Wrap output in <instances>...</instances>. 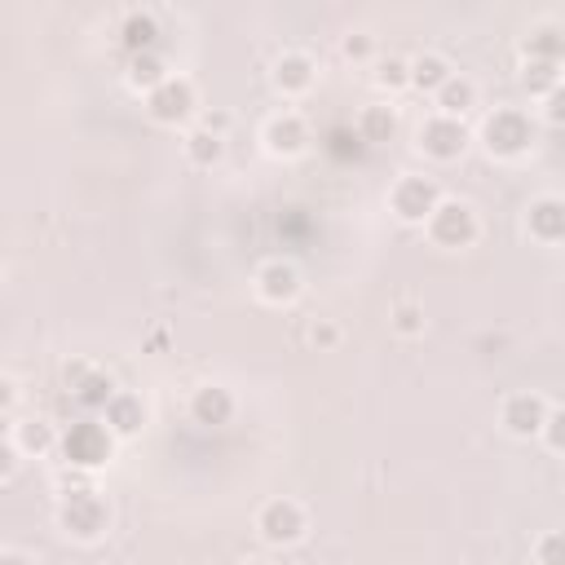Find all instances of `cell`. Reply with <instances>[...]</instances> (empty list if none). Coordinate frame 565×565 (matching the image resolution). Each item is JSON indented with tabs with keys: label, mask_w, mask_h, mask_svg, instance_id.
<instances>
[{
	"label": "cell",
	"mask_w": 565,
	"mask_h": 565,
	"mask_svg": "<svg viewBox=\"0 0 565 565\" xmlns=\"http://www.w3.org/2000/svg\"><path fill=\"white\" fill-rule=\"evenodd\" d=\"M481 141H486V150H490L494 159H516V154H525L530 141H534V124H530L516 106H499L494 115H486Z\"/></svg>",
	"instance_id": "obj_1"
},
{
	"label": "cell",
	"mask_w": 565,
	"mask_h": 565,
	"mask_svg": "<svg viewBox=\"0 0 565 565\" xmlns=\"http://www.w3.org/2000/svg\"><path fill=\"white\" fill-rule=\"evenodd\" d=\"M106 521H110V512H106V499H102L97 490L62 494V508H57V525H62L71 539H79V543H93V539H102V534H106Z\"/></svg>",
	"instance_id": "obj_2"
},
{
	"label": "cell",
	"mask_w": 565,
	"mask_h": 565,
	"mask_svg": "<svg viewBox=\"0 0 565 565\" xmlns=\"http://www.w3.org/2000/svg\"><path fill=\"white\" fill-rule=\"evenodd\" d=\"M57 446H62V455H66L71 468H102V463L110 459L115 433H110L106 424H97V419H79V424H71V428L62 433Z\"/></svg>",
	"instance_id": "obj_3"
},
{
	"label": "cell",
	"mask_w": 565,
	"mask_h": 565,
	"mask_svg": "<svg viewBox=\"0 0 565 565\" xmlns=\"http://www.w3.org/2000/svg\"><path fill=\"white\" fill-rule=\"evenodd\" d=\"M428 238L437 247H472L477 243V212L463 199H441L428 216Z\"/></svg>",
	"instance_id": "obj_4"
},
{
	"label": "cell",
	"mask_w": 565,
	"mask_h": 565,
	"mask_svg": "<svg viewBox=\"0 0 565 565\" xmlns=\"http://www.w3.org/2000/svg\"><path fill=\"white\" fill-rule=\"evenodd\" d=\"M437 203H441L437 181H433V177H419V172L402 177V181L388 190V207L397 212V221H411V225L428 221V216L437 212Z\"/></svg>",
	"instance_id": "obj_5"
},
{
	"label": "cell",
	"mask_w": 565,
	"mask_h": 565,
	"mask_svg": "<svg viewBox=\"0 0 565 565\" xmlns=\"http://www.w3.org/2000/svg\"><path fill=\"white\" fill-rule=\"evenodd\" d=\"M256 530H260L265 543L287 547V543H296L305 534V508L296 499H269L260 508V516H256Z\"/></svg>",
	"instance_id": "obj_6"
},
{
	"label": "cell",
	"mask_w": 565,
	"mask_h": 565,
	"mask_svg": "<svg viewBox=\"0 0 565 565\" xmlns=\"http://www.w3.org/2000/svg\"><path fill=\"white\" fill-rule=\"evenodd\" d=\"M146 110L154 124H181L194 110V84L181 75H168L154 93H146Z\"/></svg>",
	"instance_id": "obj_7"
},
{
	"label": "cell",
	"mask_w": 565,
	"mask_h": 565,
	"mask_svg": "<svg viewBox=\"0 0 565 565\" xmlns=\"http://www.w3.org/2000/svg\"><path fill=\"white\" fill-rule=\"evenodd\" d=\"M419 150H424L428 159L450 163V159H459V154L468 150V128H463L459 119L433 115V119H424V124H419Z\"/></svg>",
	"instance_id": "obj_8"
},
{
	"label": "cell",
	"mask_w": 565,
	"mask_h": 565,
	"mask_svg": "<svg viewBox=\"0 0 565 565\" xmlns=\"http://www.w3.org/2000/svg\"><path fill=\"white\" fill-rule=\"evenodd\" d=\"M66 384H71V397L84 406V411H106L115 402V380L88 362H75L66 366Z\"/></svg>",
	"instance_id": "obj_9"
},
{
	"label": "cell",
	"mask_w": 565,
	"mask_h": 565,
	"mask_svg": "<svg viewBox=\"0 0 565 565\" xmlns=\"http://www.w3.org/2000/svg\"><path fill=\"white\" fill-rule=\"evenodd\" d=\"M499 419H503V428H508L512 437H539L543 424H547V402H543L539 393H512V397L503 402Z\"/></svg>",
	"instance_id": "obj_10"
},
{
	"label": "cell",
	"mask_w": 565,
	"mask_h": 565,
	"mask_svg": "<svg viewBox=\"0 0 565 565\" xmlns=\"http://www.w3.org/2000/svg\"><path fill=\"white\" fill-rule=\"evenodd\" d=\"M256 296L265 305H291L300 296V269L291 260H265L256 269Z\"/></svg>",
	"instance_id": "obj_11"
},
{
	"label": "cell",
	"mask_w": 565,
	"mask_h": 565,
	"mask_svg": "<svg viewBox=\"0 0 565 565\" xmlns=\"http://www.w3.org/2000/svg\"><path fill=\"white\" fill-rule=\"evenodd\" d=\"M309 146V128H305V119L300 115H274L269 124H265V150L269 154H278V159H291V154H300Z\"/></svg>",
	"instance_id": "obj_12"
},
{
	"label": "cell",
	"mask_w": 565,
	"mask_h": 565,
	"mask_svg": "<svg viewBox=\"0 0 565 565\" xmlns=\"http://www.w3.org/2000/svg\"><path fill=\"white\" fill-rule=\"evenodd\" d=\"M190 415H194V424H203V428H221V424L234 419V393H230L225 384H203V388H194V397H190Z\"/></svg>",
	"instance_id": "obj_13"
},
{
	"label": "cell",
	"mask_w": 565,
	"mask_h": 565,
	"mask_svg": "<svg viewBox=\"0 0 565 565\" xmlns=\"http://www.w3.org/2000/svg\"><path fill=\"white\" fill-rule=\"evenodd\" d=\"M525 230L539 243H565V199H534L525 212Z\"/></svg>",
	"instance_id": "obj_14"
},
{
	"label": "cell",
	"mask_w": 565,
	"mask_h": 565,
	"mask_svg": "<svg viewBox=\"0 0 565 565\" xmlns=\"http://www.w3.org/2000/svg\"><path fill=\"white\" fill-rule=\"evenodd\" d=\"M119 44L128 49V57L154 53V44H159V18L150 9H128L124 22H119Z\"/></svg>",
	"instance_id": "obj_15"
},
{
	"label": "cell",
	"mask_w": 565,
	"mask_h": 565,
	"mask_svg": "<svg viewBox=\"0 0 565 565\" xmlns=\"http://www.w3.org/2000/svg\"><path fill=\"white\" fill-rule=\"evenodd\" d=\"M102 415H106V428H110L115 437H137V433L146 428V406H141V397H132V393H115V402H110Z\"/></svg>",
	"instance_id": "obj_16"
},
{
	"label": "cell",
	"mask_w": 565,
	"mask_h": 565,
	"mask_svg": "<svg viewBox=\"0 0 565 565\" xmlns=\"http://www.w3.org/2000/svg\"><path fill=\"white\" fill-rule=\"evenodd\" d=\"M274 84H278V93H305L313 84V57L309 53H282L274 62Z\"/></svg>",
	"instance_id": "obj_17"
},
{
	"label": "cell",
	"mask_w": 565,
	"mask_h": 565,
	"mask_svg": "<svg viewBox=\"0 0 565 565\" xmlns=\"http://www.w3.org/2000/svg\"><path fill=\"white\" fill-rule=\"evenodd\" d=\"M433 97H437V115L459 119L463 110H472V106H477V84H472V79H463V75H450Z\"/></svg>",
	"instance_id": "obj_18"
},
{
	"label": "cell",
	"mask_w": 565,
	"mask_h": 565,
	"mask_svg": "<svg viewBox=\"0 0 565 565\" xmlns=\"http://www.w3.org/2000/svg\"><path fill=\"white\" fill-rule=\"evenodd\" d=\"M450 75H455V71H450V62H446L441 53H419V57H411V88H419V93H437Z\"/></svg>",
	"instance_id": "obj_19"
},
{
	"label": "cell",
	"mask_w": 565,
	"mask_h": 565,
	"mask_svg": "<svg viewBox=\"0 0 565 565\" xmlns=\"http://www.w3.org/2000/svg\"><path fill=\"white\" fill-rule=\"evenodd\" d=\"M9 433H13L22 455H44V450L57 446V433H53L49 419H22V424H9Z\"/></svg>",
	"instance_id": "obj_20"
},
{
	"label": "cell",
	"mask_w": 565,
	"mask_h": 565,
	"mask_svg": "<svg viewBox=\"0 0 565 565\" xmlns=\"http://www.w3.org/2000/svg\"><path fill=\"white\" fill-rule=\"evenodd\" d=\"M525 62H565V31L556 26H534L525 35Z\"/></svg>",
	"instance_id": "obj_21"
},
{
	"label": "cell",
	"mask_w": 565,
	"mask_h": 565,
	"mask_svg": "<svg viewBox=\"0 0 565 565\" xmlns=\"http://www.w3.org/2000/svg\"><path fill=\"white\" fill-rule=\"evenodd\" d=\"M163 79H168V66H163L159 53H137V57H128V84H132V88L154 93Z\"/></svg>",
	"instance_id": "obj_22"
},
{
	"label": "cell",
	"mask_w": 565,
	"mask_h": 565,
	"mask_svg": "<svg viewBox=\"0 0 565 565\" xmlns=\"http://www.w3.org/2000/svg\"><path fill=\"white\" fill-rule=\"evenodd\" d=\"M221 154H225V141L216 132H207V128L185 132V159L194 168H212V163H221Z\"/></svg>",
	"instance_id": "obj_23"
},
{
	"label": "cell",
	"mask_w": 565,
	"mask_h": 565,
	"mask_svg": "<svg viewBox=\"0 0 565 565\" xmlns=\"http://www.w3.org/2000/svg\"><path fill=\"white\" fill-rule=\"evenodd\" d=\"M358 132H362V141H388V137L397 132L393 106H366V110L358 115Z\"/></svg>",
	"instance_id": "obj_24"
},
{
	"label": "cell",
	"mask_w": 565,
	"mask_h": 565,
	"mask_svg": "<svg viewBox=\"0 0 565 565\" xmlns=\"http://www.w3.org/2000/svg\"><path fill=\"white\" fill-rule=\"evenodd\" d=\"M521 84H525V93L547 97L552 88H561V66L556 62H525L521 66Z\"/></svg>",
	"instance_id": "obj_25"
},
{
	"label": "cell",
	"mask_w": 565,
	"mask_h": 565,
	"mask_svg": "<svg viewBox=\"0 0 565 565\" xmlns=\"http://www.w3.org/2000/svg\"><path fill=\"white\" fill-rule=\"evenodd\" d=\"M534 561L539 565H565V530H547L534 543Z\"/></svg>",
	"instance_id": "obj_26"
},
{
	"label": "cell",
	"mask_w": 565,
	"mask_h": 565,
	"mask_svg": "<svg viewBox=\"0 0 565 565\" xmlns=\"http://www.w3.org/2000/svg\"><path fill=\"white\" fill-rule=\"evenodd\" d=\"M375 84H380V88H402V84H411V62H406V57H384V62L375 66Z\"/></svg>",
	"instance_id": "obj_27"
},
{
	"label": "cell",
	"mask_w": 565,
	"mask_h": 565,
	"mask_svg": "<svg viewBox=\"0 0 565 565\" xmlns=\"http://www.w3.org/2000/svg\"><path fill=\"white\" fill-rule=\"evenodd\" d=\"M393 331H402V335H419V331H424V309L411 305V300H402V305L393 309Z\"/></svg>",
	"instance_id": "obj_28"
},
{
	"label": "cell",
	"mask_w": 565,
	"mask_h": 565,
	"mask_svg": "<svg viewBox=\"0 0 565 565\" xmlns=\"http://www.w3.org/2000/svg\"><path fill=\"white\" fill-rule=\"evenodd\" d=\"M543 441H547L556 455H565V411H547V424H543Z\"/></svg>",
	"instance_id": "obj_29"
},
{
	"label": "cell",
	"mask_w": 565,
	"mask_h": 565,
	"mask_svg": "<svg viewBox=\"0 0 565 565\" xmlns=\"http://www.w3.org/2000/svg\"><path fill=\"white\" fill-rule=\"evenodd\" d=\"M57 490H62V494H79V490H93V486H88L84 468H71V463H66V468L57 472Z\"/></svg>",
	"instance_id": "obj_30"
},
{
	"label": "cell",
	"mask_w": 565,
	"mask_h": 565,
	"mask_svg": "<svg viewBox=\"0 0 565 565\" xmlns=\"http://www.w3.org/2000/svg\"><path fill=\"white\" fill-rule=\"evenodd\" d=\"M335 340H340V327H335V322H322V318H318V322L309 327V344H318V349H331Z\"/></svg>",
	"instance_id": "obj_31"
},
{
	"label": "cell",
	"mask_w": 565,
	"mask_h": 565,
	"mask_svg": "<svg viewBox=\"0 0 565 565\" xmlns=\"http://www.w3.org/2000/svg\"><path fill=\"white\" fill-rule=\"evenodd\" d=\"M344 57H353V62L371 57V35H366V31H353V35H344Z\"/></svg>",
	"instance_id": "obj_32"
},
{
	"label": "cell",
	"mask_w": 565,
	"mask_h": 565,
	"mask_svg": "<svg viewBox=\"0 0 565 565\" xmlns=\"http://www.w3.org/2000/svg\"><path fill=\"white\" fill-rule=\"evenodd\" d=\"M547 124L552 128H565V84L547 93Z\"/></svg>",
	"instance_id": "obj_33"
},
{
	"label": "cell",
	"mask_w": 565,
	"mask_h": 565,
	"mask_svg": "<svg viewBox=\"0 0 565 565\" xmlns=\"http://www.w3.org/2000/svg\"><path fill=\"white\" fill-rule=\"evenodd\" d=\"M0 406H4V415L13 419V406H18V380H13V375L0 380Z\"/></svg>",
	"instance_id": "obj_34"
},
{
	"label": "cell",
	"mask_w": 565,
	"mask_h": 565,
	"mask_svg": "<svg viewBox=\"0 0 565 565\" xmlns=\"http://www.w3.org/2000/svg\"><path fill=\"white\" fill-rule=\"evenodd\" d=\"M199 128H207V132H216V137H221V132H225V128H230V115H225V110H207V115H203V124H199Z\"/></svg>",
	"instance_id": "obj_35"
},
{
	"label": "cell",
	"mask_w": 565,
	"mask_h": 565,
	"mask_svg": "<svg viewBox=\"0 0 565 565\" xmlns=\"http://www.w3.org/2000/svg\"><path fill=\"white\" fill-rule=\"evenodd\" d=\"M0 565H26V561H22L18 552H4V556H0Z\"/></svg>",
	"instance_id": "obj_36"
},
{
	"label": "cell",
	"mask_w": 565,
	"mask_h": 565,
	"mask_svg": "<svg viewBox=\"0 0 565 565\" xmlns=\"http://www.w3.org/2000/svg\"><path fill=\"white\" fill-rule=\"evenodd\" d=\"M243 565H265V561H243Z\"/></svg>",
	"instance_id": "obj_37"
}]
</instances>
